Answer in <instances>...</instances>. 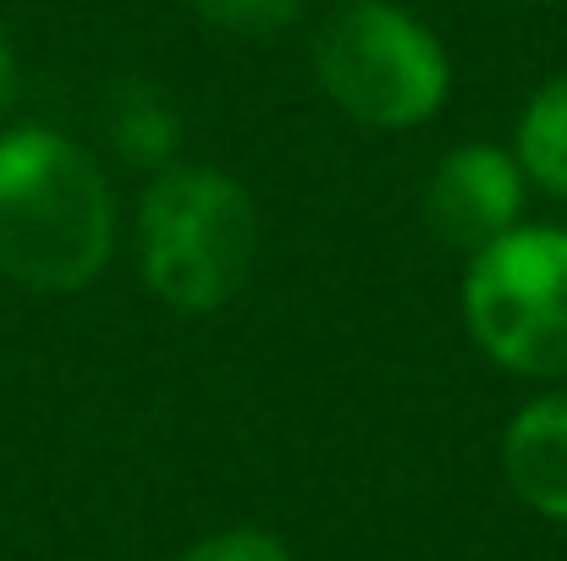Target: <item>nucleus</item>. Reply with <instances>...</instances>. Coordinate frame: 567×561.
<instances>
[{
    "label": "nucleus",
    "instance_id": "1",
    "mask_svg": "<svg viewBox=\"0 0 567 561\" xmlns=\"http://www.w3.org/2000/svg\"><path fill=\"white\" fill-rule=\"evenodd\" d=\"M116 242L111 187L61 133H0V276L33 292L89 287Z\"/></svg>",
    "mask_w": 567,
    "mask_h": 561
},
{
    "label": "nucleus",
    "instance_id": "2",
    "mask_svg": "<svg viewBox=\"0 0 567 561\" xmlns=\"http://www.w3.org/2000/svg\"><path fill=\"white\" fill-rule=\"evenodd\" d=\"M259 253V209L237 177L166 166L138 209V264L150 292L177 314L231 303Z\"/></svg>",
    "mask_w": 567,
    "mask_h": 561
},
{
    "label": "nucleus",
    "instance_id": "3",
    "mask_svg": "<svg viewBox=\"0 0 567 561\" xmlns=\"http://www.w3.org/2000/svg\"><path fill=\"white\" fill-rule=\"evenodd\" d=\"M315 72L331 105L380 133L430 122L452 89L441 39L385 0H348L326 17L315 39Z\"/></svg>",
    "mask_w": 567,
    "mask_h": 561
},
{
    "label": "nucleus",
    "instance_id": "4",
    "mask_svg": "<svg viewBox=\"0 0 567 561\" xmlns=\"http://www.w3.org/2000/svg\"><path fill=\"white\" fill-rule=\"evenodd\" d=\"M468 336L491 364L529 380L567 374V231L518 226L474 253L463 276Z\"/></svg>",
    "mask_w": 567,
    "mask_h": 561
},
{
    "label": "nucleus",
    "instance_id": "5",
    "mask_svg": "<svg viewBox=\"0 0 567 561\" xmlns=\"http://www.w3.org/2000/svg\"><path fill=\"white\" fill-rule=\"evenodd\" d=\"M518 215H524V172L513 155L491 144L452 149L424 187V226L457 253H480L496 237L518 231Z\"/></svg>",
    "mask_w": 567,
    "mask_h": 561
},
{
    "label": "nucleus",
    "instance_id": "6",
    "mask_svg": "<svg viewBox=\"0 0 567 561\" xmlns=\"http://www.w3.org/2000/svg\"><path fill=\"white\" fill-rule=\"evenodd\" d=\"M502 474L513 496L567 529V391L529 402L502 435Z\"/></svg>",
    "mask_w": 567,
    "mask_h": 561
},
{
    "label": "nucleus",
    "instance_id": "7",
    "mask_svg": "<svg viewBox=\"0 0 567 561\" xmlns=\"http://www.w3.org/2000/svg\"><path fill=\"white\" fill-rule=\"evenodd\" d=\"M518 172L551 198H567V72L546 77L518 122Z\"/></svg>",
    "mask_w": 567,
    "mask_h": 561
},
{
    "label": "nucleus",
    "instance_id": "8",
    "mask_svg": "<svg viewBox=\"0 0 567 561\" xmlns=\"http://www.w3.org/2000/svg\"><path fill=\"white\" fill-rule=\"evenodd\" d=\"M183 144V122L177 111L150 89V83H127L116 94V149L138 166H166Z\"/></svg>",
    "mask_w": 567,
    "mask_h": 561
},
{
    "label": "nucleus",
    "instance_id": "9",
    "mask_svg": "<svg viewBox=\"0 0 567 561\" xmlns=\"http://www.w3.org/2000/svg\"><path fill=\"white\" fill-rule=\"evenodd\" d=\"M193 11L220 28V33H237V39H276L298 22L303 0H193Z\"/></svg>",
    "mask_w": 567,
    "mask_h": 561
},
{
    "label": "nucleus",
    "instance_id": "10",
    "mask_svg": "<svg viewBox=\"0 0 567 561\" xmlns=\"http://www.w3.org/2000/svg\"><path fill=\"white\" fill-rule=\"evenodd\" d=\"M183 561H292V551L265 529H226V534L198 540Z\"/></svg>",
    "mask_w": 567,
    "mask_h": 561
},
{
    "label": "nucleus",
    "instance_id": "11",
    "mask_svg": "<svg viewBox=\"0 0 567 561\" xmlns=\"http://www.w3.org/2000/svg\"><path fill=\"white\" fill-rule=\"evenodd\" d=\"M11 100H17V55H11V44L0 33V116L11 111Z\"/></svg>",
    "mask_w": 567,
    "mask_h": 561
}]
</instances>
